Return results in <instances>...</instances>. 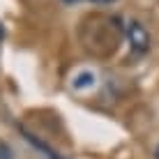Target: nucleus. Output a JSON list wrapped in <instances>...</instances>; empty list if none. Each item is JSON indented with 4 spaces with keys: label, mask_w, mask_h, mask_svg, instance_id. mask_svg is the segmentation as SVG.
<instances>
[{
    "label": "nucleus",
    "mask_w": 159,
    "mask_h": 159,
    "mask_svg": "<svg viewBox=\"0 0 159 159\" xmlns=\"http://www.w3.org/2000/svg\"><path fill=\"white\" fill-rule=\"evenodd\" d=\"M125 37H127V44L129 48L134 53H148V48H150V35H148V30L143 25L139 23V21H127L125 23Z\"/></svg>",
    "instance_id": "obj_1"
},
{
    "label": "nucleus",
    "mask_w": 159,
    "mask_h": 159,
    "mask_svg": "<svg viewBox=\"0 0 159 159\" xmlns=\"http://www.w3.org/2000/svg\"><path fill=\"white\" fill-rule=\"evenodd\" d=\"M51 159H60V157H58V155H51Z\"/></svg>",
    "instance_id": "obj_7"
},
{
    "label": "nucleus",
    "mask_w": 159,
    "mask_h": 159,
    "mask_svg": "<svg viewBox=\"0 0 159 159\" xmlns=\"http://www.w3.org/2000/svg\"><path fill=\"white\" fill-rule=\"evenodd\" d=\"M72 85L76 88V90H85V88H92L95 85V74L92 72H79L74 76Z\"/></svg>",
    "instance_id": "obj_2"
},
{
    "label": "nucleus",
    "mask_w": 159,
    "mask_h": 159,
    "mask_svg": "<svg viewBox=\"0 0 159 159\" xmlns=\"http://www.w3.org/2000/svg\"><path fill=\"white\" fill-rule=\"evenodd\" d=\"M65 5H74V2H79V0H62Z\"/></svg>",
    "instance_id": "obj_5"
},
{
    "label": "nucleus",
    "mask_w": 159,
    "mask_h": 159,
    "mask_svg": "<svg viewBox=\"0 0 159 159\" xmlns=\"http://www.w3.org/2000/svg\"><path fill=\"white\" fill-rule=\"evenodd\" d=\"M155 157H157V159H159V145H157V148H155Z\"/></svg>",
    "instance_id": "obj_6"
},
{
    "label": "nucleus",
    "mask_w": 159,
    "mask_h": 159,
    "mask_svg": "<svg viewBox=\"0 0 159 159\" xmlns=\"http://www.w3.org/2000/svg\"><path fill=\"white\" fill-rule=\"evenodd\" d=\"M5 39V28H2V23H0V42Z\"/></svg>",
    "instance_id": "obj_4"
},
{
    "label": "nucleus",
    "mask_w": 159,
    "mask_h": 159,
    "mask_svg": "<svg viewBox=\"0 0 159 159\" xmlns=\"http://www.w3.org/2000/svg\"><path fill=\"white\" fill-rule=\"evenodd\" d=\"M90 2H97V5H111V2H116V0H90Z\"/></svg>",
    "instance_id": "obj_3"
}]
</instances>
